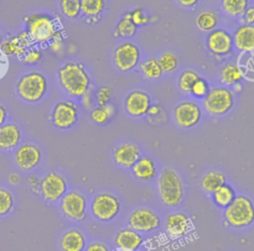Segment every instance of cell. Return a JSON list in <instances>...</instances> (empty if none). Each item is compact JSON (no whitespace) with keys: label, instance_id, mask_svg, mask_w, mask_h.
<instances>
[{"label":"cell","instance_id":"cell-1","mask_svg":"<svg viewBox=\"0 0 254 251\" xmlns=\"http://www.w3.org/2000/svg\"><path fill=\"white\" fill-rule=\"evenodd\" d=\"M57 75L62 89L69 97L80 99L90 89V75L79 62H66L58 69Z\"/></svg>","mask_w":254,"mask_h":251},{"label":"cell","instance_id":"cell-2","mask_svg":"<svg viewBox=\"0 0 254 251\" xmlns=\"http://www.w3.org/2000/svg\"><path fill=\"white\" fill-rule=\"evenodd\" d=\"M157 188L162 203L167 207H179L185 200L186 188L183 179L173 168L167 167L160 172Z\"/></svg>","mask_w":254,"mask_h":251},{"label":"cell","instance_id":"cell-3","mask_svg":"<svg viewBox=\"0 0 254 251\" xmlns=\"http://www.w3.org/2000/svg\"><path fill=\"white\" fill-rule=\"evenodd\" d=\"M26 30L36 45H48L62 28L61 18L49 13H32L24 18Z\"/></svg>","mask_w":254,"mask_h":251},{"label":"cell","instance_id":"cell-4","mask_svg":"<svg viewBox=\"0 0 254 251\" xmlns=\"http://www.w3.org/2000/svg\"><path fill=\"white\" fill-rule=\"evenodd\" d=\"M225 225L234 229H243L254 223V202L246 195H236L223 209Z\"/></svg>","mask_w":254,"mask_h":251},{"label":"cell","instance_id":"cell-5","mask_svg":"<svg viewBox=\"0 0 254 251\" xmlns=\"http://www.w3.org/2000/svg\"><path fill=\"white\" fill-rule=\"evenodd\" d=\"M15 89L23 101L37 103L46 96L49 90V80L40 71H30L18 78Z\"/></svg>","mask_w":254,"mask_h":251},{"label":"cell","instance_id":"cell-6","mask_svg":"<svg viewBox=\"0 0 254 251\" xmlns=\"http://www.w3.org/2000/svg\"><path fill=\"white\" fill-rule=\"evenodd\" d=\"M235 93L228 86H213L202 99L204 110L212 116L227 114L234 106Z\"/></svg>","mask_w":254,"mask_h":251},{"label":"cell","instance_id":"cell-7","mask_svg":"<svg viewBox=\"0 0 254 251\" xmlns=\"http://www.w3.org/2000/svg\"><path fill=\"white\" fill-rule=\"evenodd\" d=\"M90 213L101 222H110L120 212L121 203L119 198L110 192L96 194L90 202Z\"/></svg>","mask_w":254,"mask_h":251},{"label":"cell","instance_id":"cell-8","mask_svg":"<svg viewBox=\"0 0 254 251\" xmlns=\"http://www.w3.org/2000/svg\"><path fill=\"white\" fill-rule=\"evenodd\" d=\"M79 108L73 100H61L53 108L52 122L53 125L61 130L72 128L78 121Z\"/></svg>","mask_w":254,"mask_h":251},{"label":"cell","instance_id":"cell-9","mask_svg":"<svg viewBox=\"0 0 254 251\" xmlns=\"http://www.w3.org/2000/svg\"><path fill=\"white\" fill-rule=\"evenodd\" d=\"M127 223L128 227L139 233H150L160 227L161 218L152 208L142 206L131 211L128 216Z\"/></svg>","mask_w":254,"mask_h":251},{"label":"cell","instance_id":"cell-10","mask_svg":"<svg viewBox=\"0 0 254 251\" xmlns=\"http://www.w3.org/2000/svg\"><path fill=\"white\" fill-rule=\"evenodd\" d=\"M173 115L178 126L184 129H190L200 122L202 110L196 101L186 99L176 105Z\"/></svg>","mask_w":254,"mask_h":251},{"label":"cell","instance_id":"cell-11","mask_svg":"<svg viewBox=\"0 0 254 251\" xmlns=\"http://www.w3.org/2000/svg\"><path fill=\"white\" fill-rule=\"evenodd\" d=\"M141 60L139 47L131 42H124L116 47L113 53V62L118 70L128 72L136 68Z\"/></svg>","mask_w":254,"mask_h":251},{"label":"cell","instance_id":"cell-12","mask_svg":"<svg viewBox=\"0 0 254 251\" xmlns=\"http://www.w3.org/2000/svg\"><path fill=\"white\" fill-rule=\"evenodd\" d=\"M61 209L65 217L74 221H82L86 216L87 200L79 191H66L61 199Z\"/></svg>","mask_w":254,"mask_h":251},{"label":"cell","instance_id":"cell-13","mask_svg":"<svg viewBox=\"0 0 254 251\" xmlns=\"http://www.w3.org/2000/svg\"><path fill=\"white\" fill-rule=\"evenodd\" d=\"M39 188L44 199L50 202L59 201L67 191L65 179L56 172L48 173L40 181Z\"/></svg>","mask_w":254,"mask_h":251},{"label":"cell","instance_id":"cell-14","mask_svg":"<svg viewBox=\"0 0 254 251\" xmlns=\"http://www.w3.org/2000/svg\"><path fill=\"white\" fill-rule=\"evenodd\" d=\"M206 48L214 57H227L234 48L232 35L224 29H214L206 37Z\"/></svg>","mask_w":254,"mask_h":251},{"label":"cell","instance_id":"cell-15","mask_svg":"<svg viewBox=\"0 0 254 251\" xmlns=\"http://www.w3.org/2000/svg\"><path fill=\"white\" fill-rule=\"evenodd\" d=\"M152 105V99L149 93L143 90H133L127 94L124 100L126 113L134 118L147 116Z\"/></svg>","mask_w":254,"mask_h":251},{"label":"cell","instance_id":"cell-16","mask_svg":"<svg viewBox=\"0 0 254 251\" xmlns=\"http://www.w3.org/2000/svg\"><path fill=\"white\" fill-rule=\"evenodd\" d=\"M17 166L23 171H30L37 167L42 160L39 147L32 143H23L16 148L14 154Z\"/></svg>","mask_w":254,"mask_h":251},{"label":"cell","instance_id":"cell-17","mask_svg":"<svg viewBox=\"0 0 254 251\" xmlns=\"http://www.w3.org/2000/svg\"><path fill=\"white\" fill-rule=\"evenodd\" d=\"M141 157V148L133 142H125L113 150L114 163L123 169H131Z\"/></svg>","mask_w":254,"mask_h":251},{"label":"cell","instance_id":"cell-18","mask_svg":"<svg viewBox=\"0 0 254 251\" xmlns=\"http://www.w3.org/2000/svg\"><path fill=\"white\" fill-rule=\"evenodd\" d=\"M114 243L117 251H139L144 244V238L141 233L126 227L116 233Z\"/></svg>","mask_w":254,"mask_h":251},{"label":"cell","instance_id":"cell-19","mask_svg":"<svg viewBox=\"0 0 254 251\" xmlns=\"http://www.w3.org/2000/svg\"><path fill=\"white\" fill-rule=\"evenodd\" d=\"M190 228V219L184 212H174L166 220V230L172 238H179L186 235Z\"/></svg>","mask_w":254,"mask_h":251},{"label":"cell","instance_id":"cell-20","mask_svg":"<svg viewBox=\"0 0 254 251\" xmlns=\"http://www.w3.org/2000/svg\"><path fill=\"white\" fill-rule=\"evenodd\" d=\"M22 139V132L15 123H5L0 126V150L12 151L16 149Z\"/></svg>","mask_w":254,"mask_h":251},{"label":"cell","instance_id":"cell-21","mask_svg":"<svg viewBox=\"0 0 254 251\" xmlns=\"http://www.w3.org/2000/svg\"><path fill=\"white\" fill-rule=\"evenodd\" d=\"M232 38L237 51L245 53L254 51V25H240L235 29Z\"/></svg>","mask_w":254,"mask_h":251},{"label":"cell","instance_id":"cell-22","mask_svg":"<svg viewBox=\"0 0 254 251\" xmlns=\"http://www.w3.org/2000/svg\"><path fill=\"white\" fill-rule=\"evenodd\" d=\"M133 176L141 182H150L158 175L157 164L150 156H141L131 168Z\"/></svg>","mask_w":254,"mask_h":251},{"label":"cell","instance_id":"cell-23","mask_svg":"<svg viewBox=\"0 0 254 251\" xmlns=\"http://www.w3.org/2000/svg\"><path fill=\"white\" fill-rule=\"evenodd\" d=\"M106 7V0H80V15L87 24H96L100 21Z\"/></svg>","mask_w":254,"mask_h":251},{"label":"cell","instance_id":"cell-24","mask_svg":"<svg viewBox=\"0 0 254 251\" xmlns=\"http://www.w3.org/2000/svg\"><path fill=\"white\" fill-rule=\"evenodd\" d=\"M86 240L83 233L77 229L65 231L61 238V248L63 251H84Z\"/></svg>","mask_w":254,"mask_h":251},{"label":"cell","instance_id":"cell-25","mask_svg":"<svg viewBox=\"0 0 254 251\" xmlns=\"http://www.w3.org/2000/svg\"><path fill=\"white\" fill-rule=\"evenodd\" d=\"M220 81L226 86H233L243 79L242 69L234 63H226L220 70Z\"/></svg>","mask_w":254,"mask_h":251},{"label":"cell","instance_id":"cell-26","mask_svg":"<svg viewBox=\"0 0 254 251\" xmlns=\"http://www.w3.org/2000/svg\"><path fill=\"white\" fill-rule=\"evenodd\" d=\"M235 196L236 193L234 188L226 183L211 193V198L214 204L223 209L232 202Z\"/></svg>","mask_w":254,"mask_h":251},{"label":"cell","instance_id":"cell-27","mask_svg":"<svg viewBox=\"0 0 254 251\" xmlns=\"http://www.w3.org/2000/svg\"><path fill=\"white\" fill-rule=\"evenodd\" d=\"M226 183V177L218 171L207 172L201 179L202 189L208 193H212L218 188Z\"/></svg>","mask_w":254,"mask_h":251},{"label":"cell","instance_id":"cell-28","mask_svg":"<svg viewBox=\"0 0 254 251\" xmlns=\"http://www.w3.org/2000/svg\"><path fill=\"white\" fill-rule=\"evenodd\" d=\"M115 111L116 108L114 104L109 102L105 105L92 108L90 111V118L94 123L98 125H103L106 124L114 116Z\"/></svg>","mask_w":254,"mask_h":251},{"label":"cell","instance_id":"cell-29","mask_svg":"<svg viewBox=\"0 0 254 251\" xmlns=\"http://www.w3.org/2000/svg\"><path fill=\"white\" fill-rule=\"evenodd\" d=\"M0 51L6 57H17L21 59L27 49L21 45L17 36H14L4 39L0 47Z\"/></svg>","mask_w":254,"mask_h":251},{"label":"cell","instance_id":"cell-30","mask_svg":"<svg viewBox=\"0 0 254 251\" xmlns=\"http://www.w3.org/2000/svg\"><path fill=\"white\" fill-rule=\"evenodd\" d=\"M218 22H219V19L216 13L213 11L200 12L195 19V25L198 28V30L202 32H208V33L216 29Z\"/></svg>","mask_w":254,"mask_h":251},{"label":"cell","instance_id":"cell-31","mask_svg":"<svg viewBox=\"0 0 254 251\" xmlns=\"http://www.w3.org/2000/svg\"><path fill=\"white\" fill-rule=\"evenodd\" d=\"M249 6V0H221V8L223 12L231 17H241Z\"/></svg>","mask_w":254,"mask_h":251},{"label":"cell","instance_id":"cell-32","mask_svg":"<svg viewBox=\"0 0 254 251\" xmlns=\"http://www.w3.org/2000/svg\"><path fill=\"white\" fill-rule=\"evenodd\" d=\"M140 71L148 79H159L163 74V69L157 59H150L139 63Z\"/></svg>","mask_w":254,"mask_h":251},{"label":"cell","instance_id":"cell-33","mask_svg":"<svg viewBox=\"0 0 254 251\" xmlns=\"http://www.w3.org/2000/svg\"><path fill=\"white\" fill-rule=\"evenodd\" d=\"M198 78H199V74L196 70H193V69L184 70L179 75V78H178V85L180 90L186 94H190L193 83Z\"/></svg>","mask_w":254,"mask_h":251},{"label":"cell","instance_id":"cell-34","mask_svg":"<svg viewBox=\"0 0 254 251\" xmlns=\"http://www.w3.org/2000/svg\"><path fill=\"white\" fill-rule=\"evenodd\" d=\"M60 9L64 17L74 20L80 16V0H60Z\"/></svg>","mask_w":254,"mask_h":251},{"label":"cell","instance_id":"cell-35","mask_svg":"<svg viewBox=\"0 0 254 251\" xmlns=\"http://www.w3.org/2000/svg\"><path fill=\"white\" fill-rule=\"evenodd\" d=\"M137 33V27L133 24V22L124 16L122 19L117 23L114 36L115 37H122V38H130L133 37Z\"/></svg>","mask_w":254,"mask_h":251},{"label":"cell","instance_id":"cell-36","mask_svg":"<svg viewBox=\"0 0 254 251\" xmlns=\"http://www.w3.org/2000/svg\"><path fill=\"white\" fill-rule=\"evenodd\" d=\"M158 61L164 72H173L179 65V59L171 52L164 53Z\"/></svg>","mask_w":254,"mask_h":251},{"label":"cell","instance_id":"cell-37","mask_svg":"<svg viewBox=\"0 0 254 251\" xmlns=\"http://www.w3.org/2000/svg\"><path fill=\"white\" fill-rule=\"evenodd\" d=\"M14 205V199L11 192L4 188H0V216L8 214Z\"/></svg>","mask_w":254,"mask_h":251},{"label":"cell","instance_id":"cell-38","mask_svg":"<svg viewBox=\"0 0 254 251\" xmlns=\"http://www.w3.org/2000/svg\"><path fill=\"white\" fill-rule=\"evenodd\" d=\"M64 31L61 28L56 35L54 36V38L52 39V41L48 44L49 49L56 55L58 56H62L64 53Z\"/></svg>","mask_w":254,"mask_h":251},{"label":"cell","instance_id":"cell-39","mask_svg":"<svg viewBox=\"0 0 254 251\" xmlns=\"http://www.w3.org/2000/svg\"><path fill=\"white\" fill-rule=\"evenodd\" d=\"M209 89H210V87H209V84L206 81V79L199 76V78L193 83L190 94H191V96H193L194 98L203 99Z\"/></svg>","mask_w":254,"mask_h":251},{"label":"cell","instance_id":"cell-40","mask_svg":"<svg viewBox=\"0 0 254 251\" xmlns=\"http://www.w3.org/2000/svg\"><path fill=\"white\" fill-rule=\"evenodd\" d=\"M130 20L137 28L146 26L151 23V17L147 15L141 7H137L130 11Z\"/></svg>","mask_w":254,"mask_h":251},{"label":"cell","instance_id":"cell-41","mask_svg":"<svg viewBox=\"0 0 254 251\" xmlns=\"http://www.w3.org/2000/svg\"><path fill=\"white\" fill-rule=\"evenodd\" d=\"M42 58H43V54L41 50L37 47H33L25 52V54L21 58V61L25 64L34 65V64H37L42 60Z\"/></svg>","mask_w":254,"mask_h":251},{"label":"cell","instance_id":"cell-42","mask_svg":"<svg viewBox=\"0 0 254 251\" xmlns=\"http://www.w3.org/2000/svg\"><path fill=\"white\" fill-rule=\"evenodd\" d=\"M95 101L98 104V106H102L105 105L107 103L110 102L111 98H112V89L109 86L103 85L100 86L96 92H95Z\"/></svg>","mask_w":254,"mask_h":251},{"label":"cell","instance_id":"cell-43","mask_svg":"<svg viewBox=\"0 0 254 251\" xmlns=\"http://www.w3.org/2000/svg\"><path fill=\"white\" fill-rule=\"evenodd\" d=\"M17 38H18L19 42L21 43V45H22L24 48H26L27 50H29V49L35 47V45H36L35 42H34V40H33L32 37H31V35L29 34V32H28L26 29L23 30V31H21V32L17 35Z\"/></svg>","mask_w":254,"mask_h":251},{"label":"cell","instance_id":"cell-44","mask_svg":"<svg viewBox=\"0 0 254 251\" xmlns=\"http://www.w3.org/2000/svg\"><path fill=\"white\" fill-rule=\"evenodd\" d=\"M94 99H95V97L93 96V92H92L91 89H89L85 94H83V95L80 97V103H81V105H82L85 109L89 110V109H92Z\"/></svg>","mask_w":254,"mask_h":251},{"label":"cell","instance_id":"cell-45","mask_svg":"<svg viewBox=\"0 0 254 251\" xmlns=\"http://www.w3.org/2000/svg\"><path fill=\"white\" fill-rule=\"evenodd\" d=\"M241 17L245 24L254 25V5L248 6Z\"/></svg>","mask_w":254,"mask_h":251},{"label":"cell","instance_id":"cell-46","mask_svg":"<svg viewBox=\"0 0 254 251\" xmlns=\"http://www.w3.org/2000/svg\"><path fill=\"white\" fill-rule=\"evenodd\" d=\"M84 251H110V250L105 244L101 242H93V243H90L87 247H85Z\"/></svg>","mask_w":254,"mask_h":251},{"label":"cell","instance_id":"cell-47","mask_svg":"<svg viewBox=\"0 0 254 251\" xmlns=\"http://www.w3.org/2000/svg\"><path fill=\"white\" fill-rule=\"evenodd\" d=\"M162 111H163V108L160 105H158V104L151 105V107H150V109H149V111L147 113V116H149V117H157V116H159L162 113Z\"/></svg>","mask_w":254,"mask_h":251},{"label":"cell","instance_id":"cell-48","mask_svg":"<svg viewBox=\"0 0 254 251\" xmlns=\"http://www.w3.org/2000/svg\"><path fill=\"white\" fill-rule=\"evenodd\" d=\"M177 1L184 8H192L197 5L199 0H177Z\"/></svg>","mask_w":254,"mask_h":251},{"label":"cell","instance_id":"cell-49","mask_svg":"<svg viewBox=\"0 0 254 251\" xmlns=\"http://www.w3.org/2000/svg\"><path fill=\"white\" fill-rule=\"evenodd\" d=\"M8 118V112L4 105L0 104V126L6 123V120Z\"/></svg>","mask_w":254,"mask_h":251},{"label":"cell","instance_id":"cell-50","mask_svg":"<svg viewBox=\"0 0 254 251\" xmlns=\"http://www.w3.org/2000/svg\"><path fill=\"white\" fill-rule=\"evenodd\" d=\"M9 181H10V183H11L12 185H16V184H18V182H19V177H18L16 174H12V175H10V177H9Z\"/></svg>","mask_w":254,"mask_h":251},{"label":"cell","instance_id":"cell-51","mask_svg":"<svg viewBox=\"0 0 254 251\" xmlns=\"http://www.w3.org/2000/svg\"><path fill=\"white\" fill-rule=\"evenodd\" d=\"M239 83H240V82H239ZM239 83H236V84L233 85V89H232V90L234 91V93H235V92H240V91L242 90V86H241Z\"/></svg>","mask_w":254,"mask_h":251},{"label":"cell","instance_id":"cell-52","mask_svg":"<svg viewBox=\"0 0 254 251\" xmlns=\"http://www.w3.org/2000/svg\"><path fill=\"white\" fill-rule=\"evenodd\" d=\"M68 53H71V54H73L75 51H76V47L74 46V45H69V47H68Z\"/></svg>","mask_w":254,"mask_h":251},{"label":"cell","instance_id":"cell-53","mask_svg":"<svg viewBox=\"0 0 254 251\" xmlns=\"http://www.w3.org/2000/svg\"><path fill=\"white\" fill-rule=\"evenodd\" d=\"M3 41H4V37H3V34H2V32L0 31V47H1L2 43H3Z\"/></svg>","mask_w":254,"mask_h":251},{"label":"cell","instance_id":"cell-54","mask_svg":"<svg viewBox=\"0 0 254 251\" xmlns=\"http://www.w3.org/2000/svg\"><path fill=\"white\" fill-rule=\"evenodd\" d=\"M0 81H1V74H0Z\"/></svg>","mask_w":254,"mask_h":251}]
</instances>
